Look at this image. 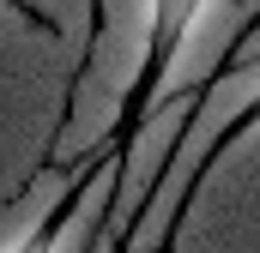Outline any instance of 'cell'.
<instances>
[{
    "label": "cell",
    "mask_w": 260,
    "mask_h": 253,
    "mask_svg": "<svg viewBox=\"0 0 260 253\" xmlns=\"http://www.w3.org/2000/svg\"><path fill=\"white\" fill-rule=\"evenodd\" d=\"M206 6H212V0H145V49H139V66H133V78H127L121 115H115L109 139L91 151V163H85L79 175H91V169L109 163V187H115V175H121V163H127L133 139H139V126L151 121V109H157V97H164L176 61H182L194 24L206 18Z\"/></svg>",
    "instance_id": "1"
},
{
    "label": "cell",
    "mask_w": 260,
    "mask_h": 253,
    "mask_svg": "<svg viewBox=\"0 0 260 253\" xmlns=\"http://www.w3.org/2000/svg\"><path fill=\"white\" fill-rule=\"evenodd\" d=\"M254 126H260V85L248 91V103H242V109H236L230 121L218 126V133H212V145H206V151L194 157V175H188V187H182V205H176V223L188 217V205H194V193L206 187V175H212V169H218V163H224V157H230V151H236V145H242V139H248ZM176 223H170L164 235H176Z\"/></svg>",
    "instance_id": "2"
},
{
    "label": "cell",
    "mask_w": 260,
    "mask_h": 253,
    "mask_svg": "<svg viewBox=\"0 0 260 253\" xmlns=\"http://www.w3.org/2000/svg\"><path fill=\"white\" fill-rule=\"evenodd\" d=\"M91 12H85V61H79V72L91 66V49H97V36H103V0H85Z\"/></svg>",
    "instance_id": "3"
}]
</instances>
